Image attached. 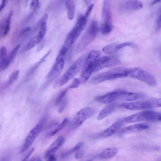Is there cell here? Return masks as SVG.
<instances>
[{
    "label": "cell",
    "instance_id": "cell-8",
    "mask_svg": "<svg viewBox=\"0 0 161 161\" xmlns=\"http://www.w3.org/2000/svg\"><path fill=\"white\" fill-rule=\"evenodd\" d=\"M103 23L101 28L102 33L108 35L112 31L113 26L110 2L106 0L104 2L102 11Z\"/></svg>",
    "mask_w": 161,
    "mask_h": 161
},
{
    "label": "cell",
    "instance_id": "cell-23",
    "mask_svg": "<svg viewBox=\"0 0 161 161\" xmlns=\"http://www.w3.org/2000/svg\"><path fill=\"white\" fill-rule=\"evenodd\" d=\"M68 121L69 120L67 118H65L61 123L57 125V127L55 130L50 132L49 133V135L53 136L56 134L65 127L68 123Z\"/></svg>",
    "mask_w": 161,
    "mask_h": 161
},
{
    "label": "cell",
    "instance_id": "cell-4",
    "mask_svg": "<svg viewBox=\"0 0 161 161\" xmlns=\"http://www.w3.org/2000/svg\"><path fill=\"white\" fill-rule=\"evenodd\" d=\"M98 29L97 22L95 20H92L78 44L77 48V52L83 51L94 40L96 36Z\"/></svg>",
    "mask_w": 161,
    "mask_h": 161
},
{
    "label": "cell",
    "instance_id": "cell-41",
    "mask_svg": "<svg viewBox=\"0 0 161 161\" xmlns=\"http://www.w3.org/2000/svg\"><path fill=\"white\" fill-rule=\"evenodd\" d=\"M58 125V123L55 121L52 122H51L45 128H51L52 127H55L57 126Z\"/></svg>",
    "mask_w": 161,
    "mask_h": 161
},
{
    "label": "cell",
    "instance_id": "cell-48",
    "mask_svg": "<svg viewBox=\"0 0 161 161\" xmlns=\"http://www.w3.org/2000/svg\"><path fill=\"white\" fill-rule=\"evenodd\" d=\"M157 161H161L160 158H158V160H157Z\"/></svg>",
    "mask_w": 161,
    "mask_h": 161
},
{
    "label": "cell",
    "instance_id": "cell-36",
    "mask_svg": "<svg viewBox=\"0 0 161 161\" xmlns=\"http://www.w3.org/2000/svg\"><path fill=\"white\" fill-rule=\"evenodd\" d=\"M82 148L83 147L77 151L75 156L76 159H80L83 157L84 154V150Z\"/></svg>",
    "mask_w": 161,
    "mask_h": 161
},
{
    "label": "cell",
    "instance_id": "cell-2",
    "mask_svg": "<svg viewBox=\"0 0 161 161\" xmlns=\"http://www.w3.org/2000/svg\"><path fill=\"white\" fill-rule=\"evenodd\" d=\"M127 68L123 67L113 69L94 76L91 82L97 85L107 80L126 77L127 76Z\"/></svg>",
    "mask_w": 161,
    "mask_h": 161
},
{
    "label": "cell",
    "instance_id": "cell-40",
    "mask_svg": "<svg viewBox=\"0 0 161 161\" xmlns=\"http://www.w3.org/2000/svg\"><path fill=\"white\" fill-rule=\"evenodd\" d=\"M161 28V16L160 14L158 17L156 21V28L157 30H159Z\"/></svg>",
    "mask_w": 161,
    "mask_h": 161
},
{
    "label": "cell",
    "instance_id": "cell-29",
    "mask_svg": "<svg viewBox=\"0 0 161 161\" xmlns=\"http://www.w3.org/2000/svg\"><path fill=\"white\" fill-rule=\"evenodd\" d=\"M8 58L7 51L6 47H2L0 49V69L3 60Z\"/></svg>",
    "mask_w": 161,
    "mask_h": 161
},
{
    "label": "cell",
    "instance_id": "cell-39",
    "mask_svg": "<svg viewBox=\"0 0 161 161\" xmlns=\"http://www.w3.org/2000/svg\"><path fill=\"white\" fill-rule=\"evenodd\" d=\"M34 150V148H31L27 153L25 154L22 161H26L29 157L32 154Z\"/></svg>",
    "mask_w": 161,
    "mask_h": 161
},
{
    "label": "cell",
    "instance_id": "cell-9",
    "mask_svg": "<svg viewBox=\"0 0 161 161\" xmlns=\"http://www.w3.org/2000/svg\"><path fill=\"white\" fill-rule=\"evenodd\" d=\"M86 58L85 55L80 57L70 66L60 80L61 86L66 84L82 70Z\"/></svg>",
    "mask_w": 161,
    "mask_h": 161
},
{
    "label": "cell",
    "instance_id": "cell-12",
    "mask_svg": "<svg viewBox=\"0 0 161 161\" xmlns=\"http://www.w3.org/2000/svg\"><path fill=\"white\" fill-rule=\"evenodd\" d=\"M95 113L94 109L91 107H86L79 111L73 118V127L76 128L81 126L85 122L93 116Z\"/></svg>",
    "mask_w": 161,
    "mask_h": 161
},
{
    "label": "cell",
    "instance_id": "cell-26",
    "mask_svg": "<svg viewBox=\"0 0 161 161\" xmlns=\"http://www.w3.org/2000/svg\"><path fill=\"white\" fill-rule=\"evenodd\" d=\"M13 11H10L6 21V28L4 34V36L6 35L9 32L10 29L11 23L13 15Z\"/></svg>",
    "mask_w": 161,
    "mask_h": 161
},
{
    "label": "cell",
    "instance_id": "cell-43",
    "mask_svg": "<svg viewBox=\"0 0 161 161\" xmlns=\"http://www.w3.org/2000/svg\"><path fill=\"white\" fill-rule=\"evenodd\" d=\"M26 161H42V159L39 157H34Z\"/></svg>",
    "mask_w": 161,
    "mask_h": 161
},
{
    "label": "cell",
    "instance_id": "cell-35",
    "mask_svg": "<svg viewBox=\"0 0 161 161\" xmlns=\"http://www.w3.org/2000/svg\"><path fill=\"white\" fill-rule=\"evenodd\" d=\"M134 44L130 42H125L118 45L117 49L118 50L122 49L127 46L134 47Z\"/></svg>",
    "mask_w": 161,
    "mask_h": 161
},
{
    "label": "cell",
    "instance_id": "cell-34",
    "mask_svg": "<svg viewBox=\"0 0 161 161\" xmlns=\"http://www.w3.org/2000/svg\"><path fill=\"white\" fill-rule=\"evenodd\" d=\"M6 19L0 23V37L4 36L6 28Z\"/></svg>",
    "mask_w": 161,
    "mask_h": 161
},
{
    "label": "cell",
    "instance_id": "cell-33",
    "mask_svg": "<svg viewBox=\"0 0 161 161\" xmlns=\"http://www.w3.org/2000/svg\"><path fill=\"white\" fill-rule=\"evenodd\" d=\"M80 80L78 78H75L73 80L72 82L68 87L69 89H74L78 88L80 84Z\"/></svg>",
    "mask_w": 161,
    "mask_h": 161
},
{
    "label": "cell",
    "instance_id": "cell-5",
    "mask_svg": "<svg viewBox=\"0 0 161 161\" xmlns=\"http://www.w3.org/2000/svg\"><path fill=\"white\" fill-rule=\"evenodd\" d=\"M47 119V115L43 117L29 132L27 137L21 150V153L24 152L32 145L36 138L43 130Z\"/></svg>",
    "mask_w": 161,
    "mask_h": 161
},
{
    "label": "cell",
    "instance_id": "cell-16",
    "mask_svg": "<svg viewBox=\"0 0 161 161\" xmlns=\"http://www.w3.org/2000/svg\"><path fill=\"white\" fill-rule=\"evenodd\" d=\"M65 141V138L63 136H60L57 138L51 144L46 154L45 157L48 158L51 155H54L64 144Z\"/></svg>",
    "mask_w": 161,
    "mask_h": 161
},
{
    "label": "cell",
    "instance_id": "cell-32",
    "mask_svg": "<svg viewBox=\"0 0 161 161\" xmlns=\"http://www.w3.org/2000/svg\"><path fill=\"white\" fill-rule=\"evenodd\" d=\"M40 4L39 1L34 0L32 1L30 4L31 9L34 11H36L39 8Z\"/></svg>",
    "mask_w": 161,
    "mask_h": 161
},
{
    "label": "cell",
    "instance_id": "cell-10",
    "mask_svg": "<svg viewBox=\"0 0 161 161\" xmlns=\"http://www.w3.org/2000/svg\"><path fill=\"white\" fill-rule=\"evenodd\" d=\"M121 106L125 109L132 110L147 109L153 107H160L161 100L158 99L152 101L126 103L122 104Z\"/></svg>",
    "mask_w": 161,
    "mask_h": 161
},
{
    "label": "cell",
    "instance_id": "cell-25",
    "mask_svg": "<svg viewBox=\"0 0 161 161\" xmlns=\"http://www.w3.org/2000/svg\"><path fill=\"white\" fill-rule=\"evenodd\" d=\"M84 145V143L83 142H79L71 149L63 153L62 156L63 157H65L69 156L74 152L76 151H77L80 148L83 147Z\"/></svg>",
    "mask_w": 161,
    "mask_h": 161
},
{
    "label": "cell",
    "instance_id": "cell-14",
    "mask_svg": "<svg viewBox=\"0 0 161 161\" xmlns=\"http://www.w3.org/2000/svg\"><path fill=\"white\" fill-rule=\"evenodd\" d=\"M46 31V23H44L41 25L37 34L32 38L28 43L25 48V51H26L29 50L39 44L43 40Z\"/></svg>",
    "mask_w": 161,
    "mask_h": 161
},
{
    "label": "cell",
    "instance_id": "cell-31",
    "mask_svg": "<svg viewBox=\"0 0 161 161\" xmlns=\"http://www.w3.org/2000/svg\"><path fill=\"white\" fill-rule=\"evenodd\" d=\"M67 99L64 98L60 103L58 112L59 113H61L65 110L67 104Z\"/></svg>",
    "mask_w": 161,
    "mask_h": 161
},
{
    "label": "cell",
    "instance_id": "cell-19",
    "mask_svg": "<svg viewBox=\"0 0 161 161\" xmlns=\"http://www.w3.org/2000/svg\"><path fill=\"white\" fill-rule=\"evenodd\" d=\"M118 104L116 103H109L100 112L97 117L98 120H101L112 113L116 109Z\"/></svg>",
    "mask_w": 161,
    "mask_h": 161
},
{
    "label": "cell",
    "instance_id": "cell-1",
    "mask_svg": "<svg viewBox=\"0 0 161 161\" xmlns=\"http://www.w3.org/2000/svg\"><path fill=\"white\" fill-rule=\"evenodd\" d=\"M119 62V60L115 56H106L99 58L91 64L83 66L80 75V81L85 83L93 73L105 68L116 65Z\"/></svg>",
    "mask_w": 161,
    "mask_h": 161
},
{
    "label": "cell",
    "instance_id": "cell-38",
    "mask_svg": "<svg viewBox=\"0 0 161 161\" xmlns=\"http://www.w3.org/2000/svg\"><path fill=\"white\" fill-rule=\"evenodd\" d=\"M94 7V4H91L90 6L87 9L86 11V14L85 15V16L87 18H88L90 17L91 13Z\"/></svg>",
    "mask_w": 161,
    "mask_h": 161
},
{
    "label": "cell",
    "instance_id": "cell-15",
    "mask_svg": "<svg viewBox=\"0 0 161 161\" xmlns=\"http://www.w3.org/2000/svg\"><path fill=\"white\" fill-rule=\"evenodd\" d=\"M149 127V126L146 124H136L124 128L119 132V134H123L138 132L146 130Z\"/></svg>",
    "mask_w": 161,
    "mask_h": 161
},
{
    "label": "cell",
    "instance_id": "cell-18",
    "mask_svg": "<svg viewBox=\"0 0 161 161\" xmlns=\"http://www.w3.org/2000/svg\"><path fill=\"white\" fill-rule=\"evenodd\" d=\"M121 8L130 10H138L143 7L142 2L138 1H124L121 4Z\"/></svg>",
    "mask_w": 161,
    "mask_h": 161
},
{
    "label": "cell",
    "instance_id": "cell-46",
    "mask_svg": "<svg viewBox=\"0 0 161 161\" xmlns=\"http://www.w3.org/2000/svg\"><path fill=\"white\" fill-rule=\"evenodd\" d=\"M160 2V1H153L151 5H153L155 4H156L157 3H159V2Z\"/></svg>",
    "mask_w": 161,
    "mask_h": 161
},
{
    "label": "cell",
    "instance_id": "cell-22",
    "mask_svg": "<svg viewBox=\"0 0 161 161\" xmlns=\"http://www.w3.org/2000/svg\"><path fill=\"white\" fill-rule=\"evenodd\" d=\"M65 5L67 11L68 17L70 20H72L75 16V4L74 1H65Z\"/></svg>",
    "mask_w": 161,
    "mask_h": 161
},
{
    "label": "cell",
    "instance_id": "cell-20",
    "mask_svg": "<svg viewBox=\"0 0 161 161\" xmlns=\"http://www.w3.org/2000/svg\"><path fill=\"white\" fill-rule=\"evenodd\" d=\"M145 97L144 95L141 93L130 92L126 91L120 100L131 101L143 99Z\"/></svg>",
    "mask_w": 161,
    "mask_h": 161
},
{
    "label": "cell",
    "instance_id": "cell-47",
    "mask_svg": "<svg viewBox=\"0 0 161 161\" xmlns=\"http://www.w3.org/2000/svg\"><path fill=\"white\" fill-rule=\"evenodd\" d=\"M85 161H93V160L92 159H89V160H87Z\"/></svg>",
    "mask_w": 161,
    "mask_h": 161
},
{
    "label": "cell",
    "instance_id": "cell-6",
    "mask_svg": "<svg viewBox=\"0 0 161 161\" xmlns=\"http://www.w3.org/2000/svg\"><path fill=\"white\" fill-rule=\"evenodd\" d=\"M88 18L85 16H80L78 18L74 27L67 35L64 43L71 47L79 36L85 29Z\"/></svg>",
    "mask_w": 161,
    "mask_h": 161
},
{
    "label": "cell",
    "instance_id": "cell-42",
    "mask_svg": "<svg viewBox=\"0 0 161 161\" xmlns=\"http://www.w3.org/2000/svg\"><path fill=\"white\" fill-rule=\"evenodd\" d=\"M11 158L9 156H4L0 158V161H10Z\"/></svg>",
    "mask_w": 161,
    "mask_h": 161
},
{
    "label": "cell",
    "instance_id": "cell-28",
    "mask_svg": "<svg viewBox=\"0 0 161 161\" xmlns=\"http://www.w3.org/2000/svg\"><path fill=\"white\" fill-rule=\"evenodd\" d=\"M69 89L68 88L60 92L55 100V105H58L64 98V97L67 94Z\"/></svg>",
    "mask_w": 161,
    "mask_h": 161
},
{
    "label": "cell",
    "instance_id": "cell-7",
    "mask_svg": "<svg viewBox=\"0 0 161 161\" xmlns=\"http://www.w3.org/2000/svg\"><path fill=\"white\" fill-rule=\"evenodd\" d=\"M161 113L150 110H146L133 114L126 118L124 120L128 123L142 121L156 122L160 121Z\"/></svg>",
    "mask_w": 161,
    "mask_h": 161
},
{
    "label": "cell",
    "instance_id": "cell-37",
    "mask_svg": "<svg viewBox=\"0 0 161 161\" xmlns=\"http://www.w3.org/2000/svg\"><path fill=\"white\" fill-rule=\"evenodd\" d=\"M31 30V28L30 27H27L21 30L19 34L20 37L22 36L25 34L29 33Z\"/></svg>",
    "mask_w": 161,
    "mask_h": 161
},
{
    "label": "cell",
    "instance_id": "cell-44",
    "mask_svg": "<svg viewBox=\"0 0 161 161\" xmlns=\"http://www.w3.org/2000/svg\"><path fill=\"white\" fill-rule=\"evenodd\" d=\"M56 159L54 155L49 156L48 158L47 161H56Z\"/></svg>",
    "mask_w": 161,
    "mask_h": 161
},
{
    "label": "cell",
    "instance_id": "cell-45",
    "mask_svg": "<svg viewBox=\"0 0 161 161\" xmlns=\"http://www.w3.org/2000/svg\"><path fill=\"white\" fill-rule=\"evenodd\" d=\"M6 1H2V4L1 5H0V13H1L2 10L5 8L6 6Z\"/></svg>",
    "mask_w": 161,
    "mask_h": 161
},
{
    "label": "cell",
    "instance_id": "cell-3",
    "mask_svg": "<svg viewBox=\"0 0 161 161\" xmlns=\"http://www.w3.org/2000/svg\"><path fill=\"white\" fill-rule=\"evenodd\" d=\"M127 73V76L139 80L153 87L156 86L157 82L154 76L141 68L133 67L128 68Z\"/></svg>",
    "mask_w": 161,
    "mask_h": 161
},
{
    "label": "cell",
    "instance_id": "cell-11",
    "mask_svg": "<svg viewBox=\"0 0 161 161\" xmlns=\"http://www.w3.org/2000/svg\"><path fill=\"white\" fill-rule=\"evenodd\" d=\"M65 58L57 56L55 61L49 72L47 77V81L44 88L46 87L61 74L63 68Z\"/></svg>",
    "mask_w": 161,
    "mask_h": 161
},
{
    "label": "cell",
    "instance_id": "cell-17",
    "mask_svg": "<svg viewBox=\"0 0 161 161\" xmlns=\"http://www.w3.org/2000/svg\"><path fill=\"white\" fill-rule=\"evenodd\" d=\"M122 124L123 122L122 121L117 122L104 131L99 136L100 138H107L111 137L118 130Z\"/></svg>",
    "mask_w": 161,
    "mask_h": 161
},
{
    "label": "cell",
    "instance_id": "cell-13",
    "mask_svg": "<svg viewBox=\"0 0 161 161\" xmlns=\"http://www.w3.org/2000/svg\"><path fill=\"white\" fill-rule=\"evenodd\" d=\"M126 91L121 89L114 90L107 94L96 98V100L103 104H109L115 101L120 100L123 94Z\"/></svg>",
    "mask_w": 161,
    "mask_h": 161
},
{
    "label": "cell",
    "instance_id": "cell-49",
    "mask_svg": "<svg viewBox=\"0 0 161 161\" xmlns=\"http://www.w3.org/2000/svg\"><path fill=\"white\" fill-rule=\"evenodd\" d=\"M1 125H0V130H1Z\"/></svg>",
    "mask_w": 161,
    "mask_h": 161
},
{
    "label": "cell",
    "instance_id": "cell-27",
    "mask_svg": "<svg viewBox=\"0 0 161 161\" xmlns=\"http://www.w3.org/2000/svg\"><path fill=\"white\" fill-rule=\"evenodd\" d=\"M20 73V71L17 70L13 72L10 75L8 83V86H9L13 84L18 78Z\"/></svg>",
    "mask_w": 161,
    "mask_h": 161
},
{
    "label": "cell",
    "instance_id": "cell-24",
    "mask_svg": "<svg viewBox=\"0 0 161 161\" xmlns=\"http://www.w3.org/2000/svg\"><path fill=\"white\" fill-rule=\"evenodd\" d=\"M118 44L115 43H113L104 47L103 49V51L107 54H112L116 52L118 49L117 47Z\"/></svg>",
    "mask_w": 161,
    "mask_h": 161
},
{
    "label": "cell",
    "instance_id": "cell-30",
    "mask_svg": "<svg viewBox=\"0 0 161 161\" xmlns=\"http://www.w3.org/2000/svg\"><path fill=\"white\" fill-rule=\"evenodd\" d=\"M20 45H17L13 50L12 52L11 53L9 56L8 58L9 59L11 63L13 61V60L15 58L16 56L18 51L20 47Z\"/></svg>",
    "mask_w": 161,
    "mask_h": 161
},
{
    "label": "cell",
    "instance_id": "cell-21",
    "mask_svg": "<svg viewBox=\"0 0 161 161\" xmlns=\"http://www.w3.org/2000/svg\"><path fill=\"white\" fill-rule=\"evenodd\" d=\"M118 149L116 148H111L106 149L99 155V158L102 159H108L112 158L118 153Z\"/></svg>",
    "mask_w": 161,
    "mask_h": 161
}]
</instances>
